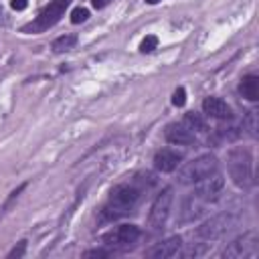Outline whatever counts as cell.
Here are the masks:
<instances>
[{
    "label": "cell",
    "mask_w": 259,
    "mask_h": 259,
    "mask_svg": "<svg viewBox=\"0 0 259 259\" xmlns=\"http://www.w3.org/2000/svg\"><path fill=\"white\" fill-rule=\"evenodd\" d=\"M202 111L214 119H229L231 117V107L221 97H206L202 101Z\"/></svg>",
    "instance_id": "4fadbf2b"
},
{
    "label": "cell",
    "mask_w": 259,
    "mask_h": 259,
    "mask_svg": "<svg viewBox=\"0 0 259 259\" xmlns=\"http://www.w3.org/2000/svg\"><path fill=\"white\" fill-rule=\"evenodd\" d=\"M24 251H26V241H20V243L8 253V259H20V257L24 255Z\"/></svg>",
    "instance_id": "44dd1931"
},
{
    "label": "cell",
    "mask_w": 259,
    "mask_h": 259,
    "mask_svg": "<svg viewBox=\"0 0 259 259\" xmlns=\"http://www.w3.org/2000/svg\"><path fill=\"white\" fill-rule=\"evenodd\" d=\"M109 251H103V249H91V251H85L83 257H107Z\"/></svg>",
    "instance_id": "7402d4cb"
},
{
    "label": "cell",
    "mask_w": 259,
    "mask_h": 259,
    "mask_svg": "<svg viewBox=\"0 0 259 259\" xmlns=\"http://www.w3.org/2000/svg\"><path fill=\"white\" fill-rule=\"evenodd\" d=\"M184 123L190 127V130H204V121L200 119V115H196V113H186L184 115Z\"/></svg>",
    "instance_id": "2e32d148"
},
{
    "label": "cell",
    "mask_w": 259,
    "mask_h": 259,
    "mask_svg": "<svg viewBox=\"0 0 259 259\" xmlns=\"http://www.w3.org/2000/svg\"><path fill=\"white\" fill-rule=\"evenodd\" d=\"M180 160H182V154H180V152L170 150V148H164V150L156 152V156H154V166H156V170H160V172H172V170L178 168Z\"/></svg>",
    "instance_id": "7c38bea8"
},
{
    "label": "cell",
    "mask_w": 259,
    "mask_h": 259,
    "mask_svg": "<svg viewBox=\"0 0 259 259\" xmlns=\"http://www.w3.org/2000/svg\"><path fill=\"white\" fill-rule=\"evenodd\" d=\"M237 223V217L231 214V212H221V214H214L210 217L208 221H204L200 227H196L194 231V237L200 239V241H214V239H221L225 233H229Z\"/></svg>",
    "instance_id": "277c9868"
},
{
    "label": "cell",
    "mask_w": 259,
    "mask_h": 259,
    "mask_svg": "<svg viewBox=\"0 0 259 259\" xmlns=\"http://www.w3.org/2000/svg\"><path fill=\"white\" fill-rule=\"evenodd\" d=\"M239 93L249 101H257L259 99V77L257 75H245L239 83Z\"/></svg>",
    "instance_id": "5bb4252c"
},
{
    "label": "cell",
    "mask_w": 259,
    "mask_h": 259,
    "mask_svg": "<svg viewBox=\"0 0 259 259\" xmlns=\"http://www.w3.org/2000/svg\"><path fill=\"white\" fill-rule=\"evenodd\" d=\"M255 251H257V235L251 231V233H245V235L237 237L233 243H229L223 249L221 257L223 259H243V257L255 255Z\"/></svg>",
    "instance_id": "ba28073f"
},
{
    "label": "cell",
    "mask_w": 259,
    "mask_h": 259,
    "mask_svg": "<svg viewBox=\"0 0 259 259\" xmlns=\"http://www.w3.org/2000/svg\"><path fill=\"white\" fill-rule=\"evenodd\" d=\"M255 117H257V115H255V111H249V113H247V117H245V121H243V127L249 132V136H251V138H255V136H257V121H255Z\"/></svg>",
    "instance_id": "e0dca14e"
},
{
    "label": "cell",
    "mask_w": 259,
    "mask_h": 259,
    "mask_svg": "<svg viewBox=\"0 0 259 259\" xmlns=\"http://www.w3.org/2000/svg\"><path fill=\"white\" fill-rule=\"evenodd\" d=\"M172 200H174V190H172L170 186H166V188L156 196V200L152 202L150 217H148V225H150L154 231H160V229L166 227L168 217H170V208H172Z\"/></svg>",
    "instance_id": "8992f818"
},
{
    "label": "cell",
    "mask_w": 259,
    "mask_h": 259,
    "mask_svg": "<svg viewBox=\"0 0 259 259\" xmlns=\"http://www.w3.org/2000/svg\"><path fill=\"white\" fill-rule=\"evenodd\" d=\"M140 200V190L132 184H119L109 192V198L101 210V221H115L134 210Z\"/></svg>",
    "instance_id": "6da1fadb"
},
{
    "label": "cell",
    "mask_w": 259,
    "mask_h": 259,
    "mask_svg": "<svg viewBox=\"0 0 259 259\" xmlns=\"http://www.w3.org/2000/svg\"><path fill=\"white\" fill-rule=\"evenodd\" d=\"M164 136L170 144H178V146H186L194 142V132L186 125V123H170L164 130Z\"/></svg>",
    "instance_id": "8fae6325"
},
{
    "label": "cell",
    "mask_w": 259,
    "mask_h": 259,
    "mask_svg": "<svg viewBox=\"0 0 259 259\" xmlns=\"http://www.w3.org/2000/svg\"><path fill=\"white\" fill-rule=\"evenodd\" d=\"M138 237H140V229L136 225H119L103 237V243L109 249H127L138 241Z\"/></svg>",
    "instance_id": "52a82bcc"
},
{
    "label": "cell",
    "mask_w": 259,
    "mask_h": 259,
    "mask_svg": "<svg viewBox=\"0 0 259 259\" xmlns=\"http://www.w3.org/2000/svg\"><path fill=\"white\" fill-rule=\"evenodd\" d=\"M156 47H158V38H156L154 34H148V36L140 42V51H142V53H152Z\"/></svg>",
    "instance_id": "d6986e66"
},
{
    "label": "cell",
    "mask_w": 259,
    "mask_h": 259,
    "mask_svg": "<svg viewBox=\"0 0 259 259\" xmlns=\"http://www.w3.org/2000/svg\"><path fill=\"white\" fill-rule=\"evenodd\" d=\"M182 249V239L180 237H168L160 243H156L146 255L152 257V259H170V257H176Z\"/></svg>",
    "instance_id": "30bf717a"
},
{
    "label": "cell",
    "mask_w": 259,
    "mask_h": 259,
    "mask_svg": "<svg viewBox=\"0 0 259 259\" xmlns=\"http://www.w3.org/2000/svg\"><path fill=\"white\" fill-rule=\"evenodd\" d=\"M146 2H148V4H158L160 0H146Z\"/></svg>",
    "instance_id": "484cf974"
},
{
    "label": "cell",
    "mask_w": 259,
    "mask_h": 259,
    "mask_svg": "<svg viewBox=\"0 0 259 259\" xmlns=\"http://www.w3.org/2000/svg\"><path fill=\"white\" fill-rule=\"evenodd\" d=\"M223 186H225V180H223V176L219 174V172H214V174H210V176H206V178H202L200 182H196V188H194V196H198L200 200H204V202H210V200H217L219 198V194H221V190H223Z\"/></svg>",
    "instance_id": "9c48e42d"
},
{
    "label": "cell",
    "mask_w": 259,
    "mask_h": 259,
    "mask_svg": "<svg viewBox=\"0 0 259 259\" xmlns=\"http://www.w3.org/2000/svg\"><path fill=\"white\" fill-rule=\"evenodd\" d=\"M75 42H77V36H75V34H63V36L55 38V42H53V51H55V53L71 51V49L75 47Z\"/></svg>",
    "instance_id": "9a60e30c"
},
{
    "label": "cell",
    "mask_w": 259,
    "mask_h": 259,
    "mask_svg": "<svg viewBox=\"0 0 259 259\" xmlns=\"http://www.w3.org/2000/svg\"><path fill=\"white\" fill-rule=\"evenodd\" d=\"M219 172V160L212 154H202L190 162H186L180 170H178V182L182 184H196L202 178L210 176Z\"/></svg>",
    "instance_id": "3957f363"
},
{
    "label": "cell",
    "mask_w": 259,
    "mask_h": 259,
    "mask_svg": "<svg viewBox=\"0 0 259 259\" xmlns=\"http://www.w3.org/2000/svg\"><path fill=\"white\" fill-rule=\"evenodd\" d=\"M26 4H28V0H12V2H10V6H12L14 10H24Z\"/></svg>",
    "instance_id": "603a6c76"
},
{
    "label": "cell",
    "mask_w": 259,
    "mask_h": 259,
    "mask_svg": "<svg viewBox=\"0 0 259 259\" xmlns=\"http://www.w3.org/2000/svg\"><path fill=\"white\" fill-rule=\"evenodd\" d=\"M93 2V6L95 8H103V6H107L109 4V0H91Z\"/></svg>",
    "instance_id": "cb8c5ba5"
},
{
    "label": "cell",
    "mask_w": 259,
    "mask_h": 259,
    "mask_svg": "<svg viewBox=\"0 0 259 259\" xmlns=\"http://www.w3.org/2000/svg\"><path fill=\"white\" fill-rule=\"evenodd\" d=\"M4 22H6V14H4V10L0 6V24H4Z\"/></svg>",
    "instance_id": "d4e9b609"
},
{
    "label": "cell",
    "mask_w": 259,
    "mask_h": 259,
    "mask_svg": "<svg viewBox=\"0 0 259 259\" xmlns=\"http://www.w3.org/2000/svg\"><path fill=\"white\" fill-rule=\"evenodd\" d=\"M172 103H174L176 107H182V105L186 103V91H184V87H178V89L174 91V95H172Z\"/></svg>",
    "instance_id": "ffe728a7"
},
{
    "label": "cell",
    "mask_w": 259,
    "mask_h": 259,
    "mask_svg": "<svg viewBox=\"0 0 259 259\" xmlns=\"http://www.w3.org/2000/svg\"><path fill=\"white\" fill-rule=\"evenodd\" d=\"M69 2H71V0H51V2L40 10V14H38L32 22H28L22 30H24V32H34V34H36V32H45L47 28H51L53 24L59 22V18L65 14Z\"/></svg>",
    "instance_id": "5b68a950"
},
{
    "label": "cell",
    "mask_w": 259,
    "mask_h": 259,
    "mask_svg": "<svg viewBox=\"0 0 259 259\" xmlns=\"http://www.w3.org/2000/svg\"><path fill=\"white\" fill-rule=\"evenodd\" d=\"M87 18H89V10H87V8H83V6H79V8H75V10L71 12V22H73V24L85 22Z\"/></svg>",
    "instance_id": "ac0fdd59"
},
{
    "label": "cell",
    "mask_w": 259,
    "mask_h": 259,
    "mask_svg": "<svg viewBox=\"0 0 259 259\" xmlns=\"http://www.w3.org/2000/svg\"><path fill=\"white\" fill-rule=\"evenodd\" d=\"M229 174L233 178V182L239 188H247L253 182V156L249 152V148H233L229 152Z\"/></svg>",
    "instance_id": "7a4b0ae2"
}]
</instances>
